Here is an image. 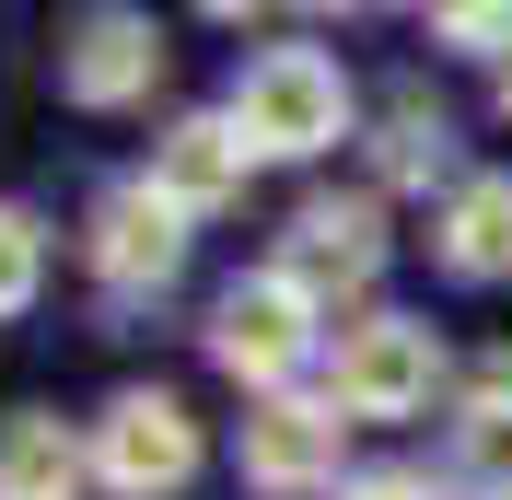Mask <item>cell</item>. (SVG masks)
Segmentation results:
<instances>
[{
	"label": "cell",
	"instance_id": "1",
	"mask_svg": "<svg viewBox=\"0 0 512 500\" xmlns=\"http://www.w3.org/2000/svg\"><path fill=\"white\" fill-rule=\"evenodd\" d=\"M233 128H245L256 163H315L338 128H350V70L326 59V47H256L233 70Z\"/></svg>",
	"mask_w": 512,
	"mask_h": 500
},
{
	"label": "cell",
	"instance_id": "2",
	"mask_svg": "<svg viewBox=\"0 0 512 500\" xmlns=\"http://www.w3.org/2000/svg\"><path fill=\"white\" fill-rule=\"evenodd\" d=\"M315 314L326 303H303L280 268H245V280H222V303H210V361L268 407V396H291V384L315 373V349H326Z\"/></svg>",
	"mask_w": 512,
	"mask_h": 500
},
{
	"label": "cell",
	"instance_id": "3",
	"mask_svg": "<svg viewBox=\"0 0 512 500\" xmlns=\"http://www.w3.org/2000/svg\"><path fill=\"white\" fill-rule=\"evenodd\" d=\"M443 338L419 326V314H361V326H338V349H326V407L338 419H419V407L443 396Z\"/></svg>",
	"mask_w": 512,
	"mask_h": 500
},
{
	"label": "cell",
	"instance_id": "4",
	"mask_svg": "<svg viewBox=\"0 0 512 500\" xmlns=\"http://www.w3.org/2000/svg\"><path fill=\"white\" fill-rule=\"evenodd\" d=\"M198 419H187V396H163V384H117L105 396V419H94V489H117V500H175L198 477Z\"/></svg>",
	"mask_w": 512,
	"mask_h": 500
},
{
	"label": "cell",
	"instance_id": "5",
	"mask_svg": "<svg viewBox=\"0 0 512 500\" xmlns=\"http://www.w3.org/2000/svg\"><path fill=\"white\" fill-rule=\"evenodd\" d=\"M82 256H94V280L105 291H163L175 268H187V210L152 187V175H117V187L94 198V221H82Z\"/></svg>",
	"mask_w": 512,
	"mask_h": 500
},
{
	"label": "cell",
	"instance_id": "6",
	"mask_svg": "<svg viewBox=\"0 0 512 500\" xmlns=\"http://www.w3.org/2000/svg\"><path fill=\"white\" fill-rule=\"evenodd\" d=\"M303 303H350V291H373V268H384V198H303L291 210V233H280V256H268Z\"/></svg>",
	"mask_w": 512,
	"mask_h": 500
},
{
	"label": "cell",
	"instance_id": "7",
	"mask_svg": "<svg viewBox=\"0 0 512 500\" xmlns=\"http://www.w3.org/2000/svg\"><path fill=\"white\" fill-rule=\"evenodd\" d=\"M338 442H350V419L326 396H268L245 419V489L268 500H338L350 477H338Z\"/></svg>",
	"mask_w": 512,
	"mask_h": 500
},
{
	"label": "cell",
	"instance_id": "8",
	"mask_svg": "<svg viewBox=\"0 0 512 500\" xmlns=\"http://www.w3.org/2000/svg\"><path fill=\"white\" fill-rule=\"evenodd\" d=\"M163 82V24L152 12H82V24L59 35V94L94 105V117H117V105H140Z\"/></svg>",
	"mask_w": 512,
	"mask_h": 500
},
{
	"label": "cell",
	"instance_id": "9",
	"mask_svg": "<svg viewBox=\"0 0 512 500\" xmlns=\"http://www.w3.org/2000/svg\"><path fill=\"white\" fill-rule=\"evenodd\" d=\"M245 175H256V152H245V128H233V105H198V117H175V128L152 140V187L175 198L187 221L233 210V198H245Z\"/></svg>",
	"mask_w": 512,
	"mask_h": 500
},
{
	"label": "cell",
	"instance_id": "10",
	"mask_svg": "<svg viewBox=\"0 0 512 500\" xmlns=\"http://www.w3.org/2000/svg\"><path fill=\"white\" fill-rule=\"evenodd\" d=\"M82 489H94V431L12 407L0 419V500H82Z\"/></svg>",
	"mask_w": 512,
	"mask_h": 500
},
{
	"label": "cell",
	"instance_id": "11",
	"mask_svg": "<svg viewBox=\"0 0 512 500\" xmlns=\"http://www.w3.org/2000/svg\"><path fill=\"white\" fill-rule=\"evenodd\" d=\"M431 256H443V280H512V175H466L431 221Z\"/></svg>",
	"mask_w": 512,
	"mask_h": 500
},
{
	"label": "cell",
	"instance_id": "12",
	"mask_svg": "<svg viewBox=\"0 0 512 500\" xmlns=\"http://www.w3.org/2000/svg\"><path fill=\"white\" fill-rule=\"evenodd\" d=\"M373 163H384V187H431V175H454V117L431 94H396L373 128ZM466 187V175H454Z\"/></svg>",
	"mask_w": 512,
	"mask_h": 500
},
{
	"label": "cell",
	"instance_id": "13",
	"mask_svg": "<svg viewBox=\"0 0 512 500\" xmlns=\"http://www.w3.org/2000/svg\"><path fill=\"white\" fill-rule=\"evenodd\" d=\"M454 442L489 466V489L512 477V349H478L466 361V396H454Z\"/></svg>",
	"mask_w": 512,
	"mask_h": 500
},
{
	"label": "cell",
	"instance_id": "14",
	"mask_svg": "<svg viewBox=\"0 0 512 500\" xmlns=\"http://www.w3.org/2000/svg\"><path fill=\"white\" fill-rule=\"evenodd\" d=\"M47 291V221L24 210V198H0V326Z\"/></svg>",
	"mask_w": 512,
	"mask_h": 500
},
{
	"label": "cell",
	"instance_id": "15",
	"mask_svg": "<svg viewBox=\"0 0 512 500\" xmlns=\"http://www.w3.org/2000/svg\"><path fill=\"white\" fill-rule=\"evenodd\" d=\"M431 47H466V59H512V0H454V12H431Z\"/></svg>",
	"mask_w": 512,
	"mask_h": 500
},
{
	"label": "cell",
	"instance_id": "16",
	"mask_svg": "<svg viewBox=\"0 0 512 500\" xmlns=\"http://www.w3.org/2000/svg\"><path fill=\"white\" fill-rule=\"evenodd\" d=\"M338 500H431V477H408V466H373V477H350Z\"/></svg>",
	"mask_w": 512,
	"mask_h": 500
},
{
	"label": "cell",
	"instance_id": "17",
	"mask_svg": "<svg viewBox=\"0 0 512 500\" xmlns=\"http://www.w3.org/2000/svg\"><path fill=\"white\" fill-rule=\"evenodd\" d=\"M501 117H512V59H501Z\"/></svg>",
	"mask_w": 512,
	"mask_h": 500
},
{
	"label": "cell",
	"instance_id": "18",
	"mask_svg": "<svg viewBox=\"0 0 512 500\" xmlns=\"http://www.w3.org/2000/svg\"><path fill=\"white\" fill-rule=\"evenodd\" d=\"M489 500H512V477H501V489H489Z\"/></svg>",
	"mask_w": 512,
	"mask_h": 500
}]
</instances>
